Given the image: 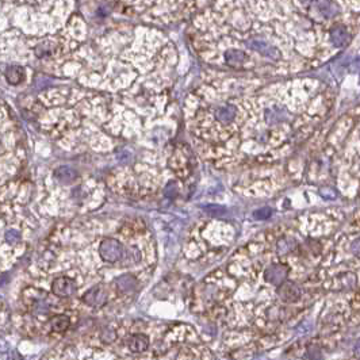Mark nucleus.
I'll return each instance as SVG.
<instances>
[{
  "label": "nucleus",
  "mask_w": 360,
  "mask_h": 360,
  "mask_svg": "<svg viewBox=\"0 0 360 360\" xmlns=\"http://www.w3.org/2000/svg\"><path fill=\"white\" fill-rule=\"evenodd\" d=\"M294 248H295L294 238H282V240L278 242V252L279 253L291 252Z\"/></svg>",
  "instance_id": "nucleus-15"
},
{
  "label": "nucleus",
  "mask_w": 360,
  "mask_h": 360,
  "mask_svg": "<svg viewBox=\"0 0 360 360\" xmlns=\"http://www.w3.org/2000/svg\"><path fill=\"white\" fill-rule=\"evenodd\" d=\"M349 71H351V72H359L360 71V57L356 58V60H353V61L349 64Z\"/></svg>",
  "instance_id": "nucleus-23"
},
{
  "label": "nucleus",
  "mask_w": 360,
  "mask_h": 360,
  "mask_svg": "<svg viewBox=\"0 0 360 360\" xmlns=\"http://www.w3.org/2000/svg\"><path fill=\"white\" fill-rule=\"evenodd\" d=\"M348 39L349 35L345 27L338 26L332 29V31H330V41H332V43L336 48H344L348 43Z\"/></svg>",
  "instance_id": "nucleus-10"
},
{
  "label": "nucleus",
  "mask_w": 360,
  "mask_h": 360,
  "mask_svg": "<svg viewBox=\"0 0 360 360\" xmlns=\"http://www.w3.org/2000/svg\"><path fill=\"white\" fill-rule=\"evenodd\" d=\"M54 177L58 182H61V183H72V182L76 180L77 172L73 168H71V167L64 165V167H60V168L54 171Z\"/></svg>",
  "instance_id": "nucleus-11"
},
{
  "label": "nucleus",
  "mask_w": 360,
  "mask_h": 360,
  "mask_svg": "<svg viewBox=\"0 0 360 360\" xmlns=\"http://www.w3.org/2000/svg\"><path fill=\"white\" fill-rule=\"evenodd\" d=\"M203 210L206 211L207 214L213 215V217H222L228 213L225 207L219 206V205H207V206L203 207Z\"/></svg>",
  "instance_id": "nucleus-16"
},
{
  "label": "nucleus",
  "mask_w": 360,
  "mask_h": 360,
  "mask_svg": "<svg viewBox=\"0 0 360 360\" xmlns=\"http://www.w3.org/2000/svg\"><path fill=\"white\" fill-rule=\"evenodd\" d=\"M226 64L232 66H240L242 62L245 61V56L240 50H229L225 53Z\"/></svg>",
  "instance_id": "nucleus-14"
},
{
  "label": "nucleus",
  "mask_w": 360,
  "mask_h": 360,
  "mask_svg": "<svg viewBox=\"0 0 360 360\" xmlns=\"http://www.w3.org/2000/svg\"><path fill=\"white\" fill-rule=\"evenodd\" d=\"M272 215V209L269 207H263V209H259L253 213V217L256 219H260V221H264V219H268Z\"/></svg>",
  "instance_id": "nucleus-17"
},
{
  "label": "nucleus",
  "mask_w": 360,
  "mask_h": 360,
  "mask_svg": "<svg viewBox=\"0 0 360 360\" xmlns=\"http://www.w3.org/2000/svg\"><path fill=\"white\" fill-rule=\"evenodd\" d=\"M288 271H290V269H288V267L286 264L276 263V264L269 265L268 268L265 269L264 272L265 282L279 287L280 284H283L284 282H286V279H287Z\"/></svg>",
  "instance_id": "nucleus-3"
},
{
  "label": "nucleus",
  "mask_w": 360,
  "mask_h": 360,
  "mask_svg": "<svg viewBox=\"0 0 360 360\" xmlns=\"http://www.w3.org/2000/svg\"><path fill=\"white\" fill-rule=\"evenodd\" d=\"M115 284H117V288L119 291L123 292V294H129V292H133L137 288L138 280L136 279V276L130 275V274H123V275L117 278Z\"/></svg>",
  "instance_id": "nucleus-8"
},
{
  "label": "nucleus",
  "mask_w": 360,
  "mask_h": 360,
  "mask_svg": "<svg viewBox=\"0 0 360 360\" xmlns=\"http://www.w3.org/2000/svg\"><path fill=\"white\" fill-rule=\"evenodd\" d=\"M355 352L359 353V355H360V341H359V343H357L356 345H355Z\"/></svg>",
  "instance_id": "nucleus-24"
},
{
  "label": "nucleus",
  "mask_w": 360,
  "mask_h": 360,
  "mask_svg": "<svg viewBox=\"0 0 360 360\" xmlns=\"http://www.w3.org/2000/svg\"><path fill=\"white\" fill-rule=\"evenodd\" d=\"M83 302L91 307H100L107 302V290L103 284H98L95 287L89 288L88 291L83 295Z\"/></svg>",
  "instance_id": "nucleus-4"
},
{
  "label": "nucleus",
  "mask_w": 360,
  "mask_h": 360,
  "mask_svg": "<svg viewBox=\"0 0 360 360\" xmlns=\"http://www.w3.org/2000/svg\"><path fill=\"white\" fill-rule=\"evenodd\" d=\"M320 194H321V196L324 199L333 200L338 198V192L332 187H322L321 190H320Z\"/></svg>",
  "instance_id": "nucleus-18"
},
{
  "label": "nucleus",
  "mask_w": 360,
  "mask_h": 360,
  "mask_svg": "<svg viewBox=\"0 0 360 360\" xmlns=\"http://www.w3.org/2000/svg\"><path fill=\"white\" fill-rule=\"evenodd\" d=\"M127 347H129V349H130L131 352H144V351L148 349V347H149V339H148V336H145V334L142 333L133 334V336L129 339V341H127Z\"/></svg>",
  "instance_id": "nucleus-9"
},
{
  "label": "nucleus",
  "mask_w": 360,
  "mask_h": 360,
  "mask_svg": "<svg viewBox=\"0 0 360 360\" xmlns=\"http://www.w3.org/2000/svg\"><path fill=\"white\" fill-rule=\"evenodd\" d=\"M176 192H177V188H176V184L175 183H169L164 190L165 196H168V198H172V196L176 195Z\"/></svg>",
  "instance_id": "nucleus-21"
},
{
  "label": "nucleus",
  "mask_w": 360,
  "mask_h": 360,
  "mask_svg": "<svg viewBox=\"0 0 360 360\" xmlns=\"http://www.w3.org/2000/svg\"><path fill=\"white\" fill-rule=\"evenodd\" d=\"M77 287L75 280L68 278V276H60L56 278L52 283V291L54 295H57L58 298H68L72 297L76 292Z\"/></svg>",
  "instance_id": "nucleus-2"
},
{
  "label": "nucleus",
  "mask_w": 360,
  "mask_h": 360,
  "mask_svg": "<svg viewBox=\"0 0 360 360\" xmlns=\"http://www.w3.org/2000/svg\"><path fill=\"white\" fill-rule=\"evenodd\" d=\"M71 325V320H69L68 316L65 314H60L56 316V317L50 321V326L54 332H64Z\"/></svg>",
  "instance_id": "nucleus-13"
},
{
  "label": "nucleus",
  "mask_w": 360,
  "mask_h": 360,
  "mask_svg": "<svg viewBox=\"0 0 360 360\" xmlns=\"http://www.w3.org/2000/svg\"><path fill=\"white\" fill-rule=\"evenodd\" d=\"M19 240H20V233L18 232V230L15 229L7 230V233H6V241L10 242V244H16Z\"/></svg>",
  "instance_id": "nucleus-19"
},
{
  "label": "nucleus",
  "mask_w": 360,
  "mask_h": 360,
  "mask_svg": "<svg viewBox=\"0 0 360 360\" xmlns=\"http://www.w3.org/2000/svg\"><path fill=\"white\" fill-rule=\"evenodd\" d=\"M246 46L249 49L255 50L257 53L263 54L265 57L272 58V60H278L280 58V52L276 49L275 46H272L271 43L261 41V39H251L246 42Z\"/></svg>",
  "instance_id": "nucleus-5"
},
{
  "label": "nucleus",
  "mask_w": 360,
  "mask_h": 360,
  "mask_svg": "<svg viewBox=\"0 0 360 360\" xmlns=\"http://www.w3.org/2000/svg\"><path fill=\"white\" fill-rule=\"evenodd\" d=\"M317 7L326 18H333L339 14V6L333 0H317Z\"/></svg>",
  "instance_id": "nucleus-12"
},
{
  "label": "nucleus",
  "mask_w": 360,
  "mask_h": 360,
  "mask_svg": "<svg viewBox=\"0 0 360 360\" xmlns=\"http://www.w3.org/2000/svg\"><path fill=\"white\" fill-rule=\"evenodd\" d=\"M100 339H102V341H104V343H112V341L115 340V332L111 329V328H106V329L102 330V333H100Z\"/></svg>",
  "instance_id": "nucleus-20"
},
{
  "label": "nucleus",
  "mask_w": 360,
  "mask_h": 360,
  "mask_svg": "<svg viewBox=\"0 0 360 360\" xmlns=\"http://www.w3.org/2000/svg\"><path fill=\"white\" fill-rule=\"evenodd\" d=\"M351 251H352L353 255L360 256V237L356 238V240L351 244Z\"/></svg>",
  "instance_id": "nucleus-22"
},
{
  "label": "nucleus",
  "mask_w": 360,
  "mask_h": 360,
  "mask_svg": "<svg viewBox=\"0 0 360 360\" xmlns=\"http://www.w3.org/2000/svg\"><path fill=\"white\" fill-rule=\"evenodd\" d=\"M278 295L284 302H295L301 297V290L297 284L291 283V282H284L278 288Z\"/></svg>",
  "instance_id": "nucleus-6"
},
{
  "label": "nucleus",
  "mask_w": 360,
  "mask_h": 360,
  "mask_svg": "<svg viewBox=\"0 0 360 360\" xmlns=\"http://www.w3.org/2000/svg\"><path fill=\"white\" fill-rule=\"evenodd\" d=\"M99 255L107 263H117L125 255V248L114 238H104L99 246Z\"/></svg>",
  "instance_id": "nucleus-1"
},
{
  "label": "nucleus",
  "mask_w": 360,
  "mask_h": 360,
  "mask_svg": "<svg viewBox=\"0 0 360 360\" xmlns=\"http://www.w3.org/2000/svg\"><path fill=\"white\" fill-rule=\"evenodd\" d=\"M237 117V108L233 104H223L214 110V118L217 122L228 125Z\"/></svg>",
  "instance_id": "nucleus-7"
}]
</instances>
